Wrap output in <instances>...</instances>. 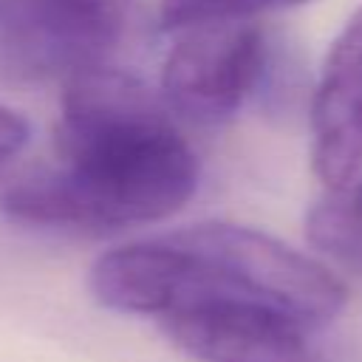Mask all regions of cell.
<instances>
[{
    "instance_id": "6da1fadb",
    "label": "cell",
    "mask_w": 362,
    "mask_h": 362,
    "mask_svg": "<svg viewBox=\"0 0 362 362\" xmlns=\"http://www.w3.org/2000/svg\"><path fill=\"white\" fill-rule=\"evenodd\" d=\"M57 153L59 167L3 189L11 221L116 232L175 215L198 189V158L164 96L105 62L62 82Z\"/></svg>"
},
{
    "instance_id": "7a4b0ae2",
    "label": "cell",
    "mask_w": 362,
    "mask_h": 362,
    "mask_svg": "<svg viewBox=\"0 0 362 362\" xmlns=\"http://www.w3.org/2000/svg\"><path fill=\"white\" fill-rule=\"evenodd\" d=\"M170 240L184 255V286L173 311L204 300H243L317 328L345 305V286L328 266L260 229L209 221L170 232Z\"/></svg>"
},
{
    "instance_id": "3957f363",
    "label": "cell",
    "mask_w": 362,
    "mask_h": 362,
    "mask_svg": "<svg viewBox=\"0 0 362 362\" xmlns=\"http://www.w3.org/2000/svg\"><path fill=\"white\" fill-rule=\"evenodd\" d=\"M269 45L257 25L209 23L178 31L161 71V96L170 110L195 124L235 116L257 90Z\"/></svg>"
},
{
    "instance_id": "277c9868",
    "label": "cell",
    "mask_w": 362,
    "mask_h": 362,
    "mask_svg": "<svg viewBox=\"0 0 362 362\" xmlns=\"http://www.w3.org/2000/svg\"><path fill=\"white\" fill-rule=\"evenodd\" d=\"M122 31L71 0H0V65L23 79L65 82L102 65Z\"/></svg>"
},
{
    "instance_id": "5b68a950",
    "label": "cell",
    "mask_w": 362,
    "mask_h": 362,
    "mask_svg": "<svg viewBox=\"0 0 362 362\" xmlns=\"http://www.w3.org/2000/svg\"><path fill=\"white\" fill-rule=\"evenodd\" d=\"M167 339L198 362H320L305 325L243 300H204L158 320Z\"/></svg>"
},
{
    "instance_id": "8992f818",
    "label": "cell",
    "mask_w": 362,
    "mask_h": 362,
    "mask_svg": "<svg viewBox=\"0 0 362 362\" xmlns=\"http://www.w3.org/2000/svg\"><path fill=\"white\" fill-rule=\"evenodd\" d=\"M311 170L328 189L362 173V3L331 42L314 88Z\"/></svg>"
},
{
    "instance_id": "52a82bcc",
    "label": "cell",
    "mask_w": 362,
    "mask_h": 362,
    "mask_svg": "<svg viewBox=\"0 0 362 362\" xmlns=\"http://www.w3.org/2000/svg\"><path fill=\"white\" fill-rule=\"evenodd\" d=\"M305 238L314 249L362 274V215L348 189H328L305 215Z\"/></svg>"
},
{
    "instance_id": "ba28073f",
    "label": "cell",
    "mask_w": 362,
    "mask_h": 362,
    "mask_svg": "<svg viewBox=\"0 0 362 362\" xmlns=\"http://www.w3.org/2000/svg\"><path fill=\"white\" fill-rule=\"evenodd\" d=\"M308 0H161V28L164 31H187L209 23H240L263 11L303 6Z\"/></svg>"
},
{
    "instance_id": "9c48e42d",
    "label": "cell",
    "mask_w": 362,
    "mask_h": 362,
    "mask_svg": "<svg viewBox=\"0 0 362 362\" xmlns=\"http://www.w3.org/2000/svg\"><path fill=\"white\" fill-rule=\"evenodd\" d=\"M28 136H31L28 122L17 110L0 105V164L17 156L28 144Z\"/></svg>"
},
{
    "instance_id": "30bf717a",
    "label": "cell",
    "mask_w": 362,
    "mask_h": 362,
    "mask_svg": "<svg viewBox=\"0 0 362 362\" xmlns=\"http://www.w3.org/2000/svg\"><path fill=\"white\" fill-rule=\"evenodd\" d=\"M74 6L79 8H88L110 23H119V25H127V17H130V6L133 0H71Z\"/></svg>"
},
{
    "instance_id": "8fae6325",
    "label": "cell",
    "mask_w": 362,
    "mask_h": 362,
    "mask_svg": "<svg viewBox=\"0 0 362 362\" xmlns=\"http://www.w3.org/2000/svg\"><path fill=\"white\" fill-rule=\"evenodd\" d=\"M345 189H348V195H351L354 206H356V209H359V215H362V178H356V181H354V184H348Z\"/></svg>"
}]
</instances>
